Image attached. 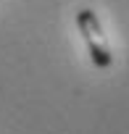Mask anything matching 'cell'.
Instances as JSON below:
<instances>
[{"label": "cell", "instance_id": "cell-1", "mask_svg": "<svg viewBox=\"0 0 129 134\" xmlns=\"http://www.w3.org/2000/svg\"><path fill=\"white\" fill-rule=\"evenodd\" d=\"M77 29H79V34L87 45L90 60L98 69H111L113 66V53H111V45L105 40L103 24H100V19L92 8H79L77 11Z\"/></svg>", "mask_w": 129, "mask_h": 134}]
</instances>
